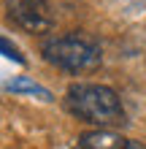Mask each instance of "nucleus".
Masks as SVG:
<instances>
[{"label":"nucleus","mask_w":146,"mask_h":149,"mask_svg":"<svg viewBox=\"0 0 146 149\" xmlns=\"http://www.w3.org/2000/svg\"><path fill=\"white\" fill-rule=\"evenodd\" d=\"M65 103L71 114L89 125H98V130L125 125V106L119 95L106 84H71Z\"/></svg>","instance_id":"1"},{"label":"nucleus","mask_w":146,"mask_h":149,"mask_svg":"<svg viewBox=\"0 0 146 149\" xmlns=\"http://www.w3.org/2000/svg\"><path fill=\"white\" fill-rule=\"evenodd\" d=\"M41 54L46 57V63L62 68L68 73H84V71H95L103 60L100 46L92 38L84 36H54L46 38L41 46Z\"/></svg>","instance_id":"2"},{"label":"nucleus","mask_w":146,"mask_h":149,"mask_svg":"<svg viewBox=\"0 0 146 149\" xmlns=\"http://www.w3.org/2000/svg\"><path fill=\"white\" fill-rule=\"evenodd\" d=\"M6 6L11 19L30 33H46L54 27L51 0H6Z\"/></svg>","instance_id":"3"},{"label":"nucleus","mask_w":146,"mask_h":149,"mask_svg":"<svg viewBox=\"0 0 146 149\" xmlns=\"http://www.w3.org/2000/svg\"><path fill=\"white\" fill-rule=\"evenodd\" d=\"M127 141L130 138H122L111 130H89L79 138L81 149H127Z\"/></svg>","instance_id":"4"},{"label":"nucleus","mask_w":146,"mask_h":149,"mask_svg":"<svg viewBox=\"0 0 146 149\" xmlns=\"http://www.w3.org/2000/svg\"><path fill=\"white\" fill-rule=\"evenodd\" d=\"M6 90H8V92H30V95H38V98H44V100H51V92L46 90V87L30 81V79H24V76L14 79V81H8Z\"/></svg>","instance_id":"5"},{"label":"nucleus","mask_w":146,"mask_h":149,"mask_svg":"<svg viewBox=\"0 0 146 149\" xmlns=\"http://www.w3.org/2000/svg\"><path fill=\"white\" fill-rule=\"evenodd\" d=\"M0 46H3V52H6V57H8V60H16V63H22V65H24V57L19 54V49H16V46H11V41H8V38L0 41Z\"/></svg>","instance_id":"6"},{"label":"nucleus","mask_w":146,"mask_h":149,"mask_svg":"<svg viewBox=\"0 0 146 149\" xmlns=\"http://www.w3.org/2000/svg\"><path fill=\"white\" fill-rule=\"evenodd\" d=\"M127 149H146L141 141H133V138H130V141H127Z\"/></svg>","instance_id":"7"}]
</instances>
